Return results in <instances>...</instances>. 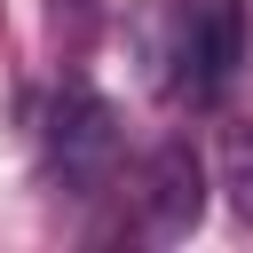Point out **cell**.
<instances>
[{
  "label": "cell",
  "mask_w": 253,
  "mask_h": 253,
  "mask_svg": "<svg viewBox=\"0 0 253 253\" xmlns=\"http://www.w3.org/2000/svg\"><path fill=\"white\" fill-rule=\"evenodd\" d=\"M134 55L174 111L221 103L245 63V0H142Z\"/></svg>",
  "instance_id": "cell-1"
},
{
  "label": "cell",
  "mask_w": 253,
  "mask_h": 253,
  "mask_svg": "<svg viewBox=\"0 0 253 253\" xmlns=\"http://www.w3.org/2000/svg\"><path fill=\"white\" fill-rule=\"evenodd\" d=\"M40 158H47L55 190H71V198L111 190V174H119V111H111V95H95L87 79H63L40 103Z\"/></svg>",
  "instance_id": "cell-2"
},
{
  "label": "cell",
  "mask_w": 253,
  "mask_h": 253,
  "mask_svg": "<svg viewBox=\"0 0 253 253\" xmlns=\"http://www.w3.org/2000/svg\"><path fill=\"white\" fill-rule=\"evenodd\" d=\"M134 221H142V237H158V245H174V237H190V229L206 221V158H198L190 142H158V150H150V166H142V182H134Z\"/></svg>",
  "instance_id": "cell-3"
},
{
  "label": "cell",
  "mask_w": 253,
  "mask_h": 253,
  "mask_svg": "<svg viewBox=\"0 0 253 253\" xmlns=\"http://www.w3.org/2000/svg\"><path fill=\"white\" fill-rule=\"evenodd\" d=\"M221 190H229V206L253 221V119H237V126L221 134Z\"/></svg>",
  "instance_id": "cell-4"
},
{
  "label": "cell",
  "mask_w": 253,
  "mask_h": 253,
  "mask_svg": "<svg viewBox=\"0 0 253 253\" xmlns=\"http://www.w3.org/2000/svg\"><path fill=\"white\" fill-rule=\"evenodd\" d=\"M95 8H103V0H71V16H95Z\"/></svg>",
  "instance_id": "cell-5"
}]
</instances>
